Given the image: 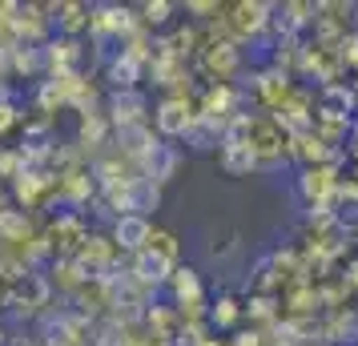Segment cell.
Instances as JSON below:
<instances>
[{"instance_id":"cell-2","label":"cell","mask_w":358,"mask_h":346,"mask_svg":"<svg viewBox=\"0 0 358 346\" xmlns=\"http://www.w3.org/2000/svg\"><path fill=\"white\" fill-rule=\"evenodd\" d=\"M165 270H169V258H162V254H153V250H149L145 258H141V278H145V282H162Z\"/></svg>"},{"instance_id":"cell-3","label":"cell","mask_w":358,"mask_h":346,"mask_svg":"<svg viewBox=\"0 0 358 346\" xmlns=\"http://www.w3.org/2000/svg\"><path fill=\"white\" fill-rule=\"evenodd\" d=\"M181 109H185L181 101H169V105L162 109V129L165 133H181V129H185V121H189V117H181Z\"/></svg>"},{"instance_id":"cell-1","label":"cell","mask_w":358,"mask_h":346,"mask_svg":"<svg viewBox=\"0 0 358 346\" xmlns=\"http://www.w3.org/2000/svg\"><path fill=\"white\" fill-rule=\"evenodd\" d=\"M117 238H121V246H141V242H149V226L141 222V217H125L121 226H117Z\"/></svg>"}]
</instances>
